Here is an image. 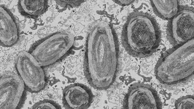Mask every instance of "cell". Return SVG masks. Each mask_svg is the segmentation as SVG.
I'll list each match as a JSON object with an SVG mask.
<instances>
[{
    "label": "cell",
    "instance_id": "obj_1",
    "mask_svg": "<svg viewBox=\"0 0 194 109\" xmlns=\"http://www.w3.org/2000/svg\"><path fill=\"white\" fill-rule=\"evenodd\" d=\"M119 63V43L114 30L105 21L95 23L88 33L84 59V72L89 84L98 90L109 88L116 77Z\"/></svg>",
    "mask_w": 194,
    "mask_h": 109
},
{
    "label": "cell",
    "instance_id": "obj_2",
    "mask_svg": "<svg viewBox=\"0 0 194 109\" xmlns=\"http://www.w3.org/2000/svg\"><path fill=\"white\" fill-rule=\"evenodd\" d=\"M161 31L154 17L149 14L135 11L128 16L122 31V43L130 55L144 58L152 55L161 41Z\"/></svg>",
    "mask_w": 194,
    "mask_h": 109
},
{
    "label": "cell",
    "instance_id": "obj_3",
    "mask_svg": "<svg viewBox=\"0 0 194 109\" xmlns=\"http://www.w3.org/2000/svg\"><path fill=\"white\" fill-rule=\"evenodd\" d=\"M194 45L193 39L161 54L154 69L155 76L160 83L173 86L192 78L194 75Z\"/></svg>",
    "mask_w": 194,
    "mask_h": 109
},
{
    "label": "cell",
    "instance_id": "obj_4",
    "mask_svg": "<svg viewBox=\"0 0 194 109\" xmlns=\"http://www.w3.org/2000/svg\"><path fill=\"white\" fill-rule=\"evenodd\" d=\"M71 33L59 32L40 40L33 45L29 52L42 66L51 65L65 56L74 43Z\"/></svg>",
    "mask_w": 194,
    "mask_h": 109
},
{
    "label": "cell",
    "instance_id": "obj_5",
    "mask_svg": "<svg viewBox=\"0 0 194 109\" xmlns=\"http://www.w3.org/2000/svg\"><path fill=\"white\" fill-rule=\"evenodd\" d=\"M166 35L168 40L173 46L181 45L194 39L193 7L180 6L176 14L169 20Z\"/></svg>",
    "mask_w": 194,
    "mask_h": 109
},
{
    "label": "cell",
    "instance_id": "obj_6",
    "mask_svg": "<svg viewBox=\"0 0 194 109\" xmlns=\"http://www.w3.org/2000/svg\"><path fill=\"white\" fill-rule=\"evenodd\" d=\"M15 66L18 76L28 91L36 93L44 88L46 84L44 72L29 52L22 51L18 53L16 59Z\"/></svg>",
    "mask_w": 194,
    "mask_h": 109
},
{
    "label": "cell",
    "instance_id": "obj_7",
    "mask_svg": "<svg viewBox=\"0 0 194 109\" xmlns=\"http://www.w3.org/2000/svg\"><path fill=\"white\" fill-rule=\"evenodd\" d=\"M157 92L150 85L136 83L129 87L124 99L123 108L129 109H162Z\"/></svg>",
    "mask_w": 194,
    "mask_h": 109
},
{
    "label": "cell",
    "instance_id": "obj_8",
    "mask_svg": "<svg viewBox=\"0 0 194 109\" xmlns=\"http://www.w3.org/2000/svg\"><path fill=\"white\" fill-rule=\"evenodd\" d=\"M25 85L18 75L7 74L0 80V109L17 108L24 96Z\"/></svg>",
    "mask_w": 194,
    "mask_h": 109
},
{
    "label": "cell",
    "instance_id": "obj_9",
    "mask_svg": "<svg viewBox=\"0 0 194 109\" xmlns=\"http://www.w3.org/2000/svg\"><path fill=\"white\" fill-rule=\"evenodd\" d=\"M93 100V95L91 90L82 84L71 85L66 87L63 92V104L67 109H87Z\"/></svg>",
    "mask_w": 194,
    "mask_h": 109
},
{
    "label": "cell",
    "instance_id": "obj_10",
    "mask_svg": "<svg viewBox=\"0 0 194 109\" xmlns=\"http://www.w3.org/2000/svg\"><path fill=\"white\" fill-rule=\"evenodd\" d=\"M0 43L2 46L14 45L19 37L18 26L13 14L6 7L0 6Z\"/></svg>",
    "mask_w": 194,
    "mask_h": 109
},
{
    "label": "cell",
    "instance_id": "obj_11",
    "mask_svg": "<svg viewBox=\"0 0 194 109\" xmlns=\"http://www.w3.org/2000/svg\"><path fill=\"white\" fill-rule=\"evenodd\" d=\"M155 14L160 18L169 20L177 12L180 5L178 0H150Z\"/></svg>",
    "mask_w": 194,
    "mask_h": 109
},
{
    "label": "cell",
    "instance_id": "obj_12",
    "mask_svg": "<svg viewBox=\"0 0 194 109\" xmlns=\"http://www.w3.org/2000/svg\"><path fill=\"white\" fill-rule=\"evenodd\" d=\"M18 9L23 15L31 17H38L44 13L48 7V1L44 0H20Z\"/></svg>",
    "mask_w": 194,
    "mask_h": 109
},
{
    "label": "cell",
    "instance_id": "obj_13",
    "mask_svg": "<svg viewBox=\"0 0 194 109\" xmlns=\"http://www.w3.org/2000/svg\"><path fill=\"white\" fill-rule=\"evenodd\" d=\"M175 107L177 109H194L193 96L188 95L179 98L176 101Z\"/></svg>",
    "mask_w": 194,
    "mask_h": 109
},
{
    "label": "cell",
    "instance_id": "obj_14",
    "mask_svg": "<svg viewBox=\"0 0 194 109\" xmlns=\"http://www.w3.org/2000/svg\"><path fill=\"white\" fill-rule=\"evenodd\" d=\"M35 109H61L60 106L56 102L49 100H44L35 103L33 106Z\"/></svg>",
    "mask_w": 194,
    "mask_h": 109
},
{
    "label": "cell",
    "instance_id": "obj_15",
    "mask_svg": "<svg viewBox=\"0 0 194 109\" xmlns=\"http://www.w3.org/2000/svg\"><path fill=\"white\" fill-rule=\"evenodd\" d=\"M57 4L64 8L76 7L80 6L84 0H55Z\"/></svg>",
    "mask_w": 194,
    "mask_h": 109
},
{
    "label": "cell",
    "instance_id": "obj_16",
    "mask_svg": "<svg viewBox=\"0 0 194 109\" xmlns=\"http://www.w3.org/2000/svg\"><path fill=\"white\" fill-rule=\"evenodd\" d=\"M134 2V0H115L116 3L121 6L129 5Z\"/></svg>",
    "mask_w": 194,
    "mask_h": 109
}]
</instances>
